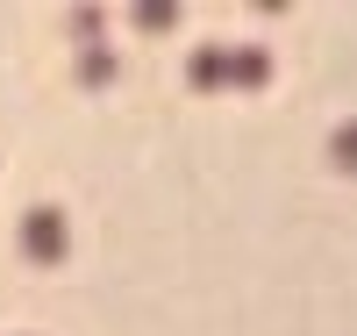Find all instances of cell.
<instances>
[{"instance_id":"cell-3","label":"cell","mask_w":357,"mask_h":336,"mask_svg":"<svg viewBox=\"0 0 357 336\" xmlns=\"http://www.w3.org/2000/svg\"><path fill=\"white\" fill-rule=\"evenodd\" d=\"M200 94H222L229 86V50H193V72H186Z\"/></svg>"},{"instance_id":"cell-2","label":"cell","mask_w":357,"mask_h":336,"mask_svg":"<svg viewBox=\"0 0 357 336\" xmlns=\"http://www.w3.org/2000/svg\"><path fill=\"white\" fill-rule=\"evenodd\" d=\"M264 79H272V57H264L257 43L229 50V86H264Z\"/></svg>"},{"instance_id":"cell-1","label":"cell","mask_w":357,"mask_h":336,"mask_svg":"<svg viewBox=\"0 0 357 336\" xmlns=\"http://www.w3.org/2000/svg\"><path fill=\"white\" fill-rule=\"evenodd\" d=\"M15 243H22V258L57 265V258H65V243H72V229H65V215H57V207H29L22 229H15Z\"/></svg>"},{"instance_id":"cell-7","label":"cell","mask_w":357,"mask_h":336,"mask_svg":"<svg viewBox=\"0 0 357 336\" xmlns=\"http://www.w3.org/2000/svg\"><path fill=\"white\" fill-rule=\"evenodd\" d=\"M72 29H79V43H100V15H93V8L72 15Z\"/></svg>"},{"instance_id":"cell-4","label":"cell","mask_w":357,"mask_h":336,"mask_svg":"<svg viewBox=\"0 0 357 336\" xmlns=\"http://www.w3.org/2000/svg\"><path fill=\"white\" fill-rule=\"evenodd\" d=\"M79 79H86V86H107V79H114V50H107V43H86V50H79Z\"/></svg>"},{"instance_id":"cell-6","label":"cell","mask_w":357,"mask_h":336,"mask_svg":"<svg viewBox=\"0 0 357 336\" xmlns=\"http://www.w3.org/2000/svg\"><path fill=\"white\" fill-rule=\"evenodd\" d=\"M136 22H143V29H172V22H178V8H136Z\"/></svg>"},{"instance_id":"cell-5","label":"cell","mask_w":357,"mask_h":336,"mask_svg":"<svg viewBox=\"0 0 357 336\" xmlns=\"http://www.w3.org/2000/svg\"><path fill=\"white\" fill-rule=\"evenodd\" d=\"M329 150H336V165H343V172H357V122H343V129L329 136Z\"/></svg>"}]
</instances>
